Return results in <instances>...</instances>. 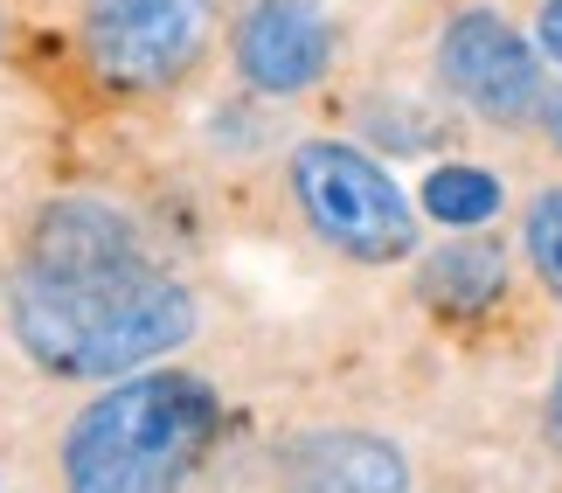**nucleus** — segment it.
Wrapping results in <instances>:
<instances>
[{
    "label": "nucleus",
    "instance_id": "1",
    "mask_svg": "<svg viewBox=\"0 0 562 493\" xmlns=\"http://www.w3.org/2000/svg\"><path fill=\"white\" fill-rule=\"evenodd\" d=\"M14 340L49 376H133L146 361L175 355L194 334V292L146 250L125 257H77V265H21L8 292Z\"/></svg>",
    "mask_w": 562,
    "mask_h": 493
},
{
    "label": "nucleus",
    "instance_id": "2",
    "mask_svg": "<svg viewBox=\"0 0 562 493\" xmlns=\"http://www.w3.org/2000/svg\"><path fill=\"white\" fill-rule=\"evenodd\" d=\"M215 390L188 369H133L63 432V493H188L215 438Z\"/></svg>",
    "mask_w": 562,
    "mask_h": 493
},
{
    "label": "nucleus",
    "instance_id": "3",
    "mask_svg": "<svg viewBox=\"0 0 562 493\" xmlns=\"http://www.w3.org/2000/svg\"><path fill=\"white\" fill-rule=\"evenodd\" d=\"M292 202L306 229L348 265H396L417 250V209L382 160L348 139H306L292 154Z\"/></svg>",
    "mask_w": 562,
    "mask_h": 493
},
{
    "label": "nucleus",
    "instance_id": "4",
    "mask_svg": "<svg viewBox=\"0 0 562 493\" xmlns=\"http://www.w3.org/2000/svg\"><path fill=\"white\" fill-rule=\"evenodd\" d=\"M83 49L125 91H167L209 49L215 0H77Z\"/></svg>",
    "mask_w": 562,
    "mask_h": 493
},
{
    "label": "nucleus",
    "instance_id": "5",
    "mask_svg": "<svg viewBox=\"0 0 562 493\" xmlns=\"http://www.w3.org/2000/svg\"><path fill=\"white\" fill-rule=\"evenodd\" d=\"M438 83L465 112L514 125L542 104V56H535V42L507 14L465 8V14H451V29L438 42Z\"/></svg>",
    "mask_w": 562,
    "mask_h": 493
},
{
    "label": "nucleus",
    "instance_id": "6",
    "mask_svg": "<svg viewBox=\"0 0 562 493\" xmlns=\"http://www.w3.org/2000/svg\"><path fill=\"white\" fill-rule=\"evenodd\" d=\"M334 29L319 0H250L236 21V70L265 98H299L327 77Z\"/></svg>",
    "mask_w": 562,
    "mask_h": 493
},
{
    "label": "nucleus",
    "instance_id": "7",
    "mask_svg": "<svg viewBox=\"0 0 562 493\" xmlns=\"http://www.w3.org/2000/svg\"><path fill=\"white\" fill-rule=\"evenodd\" d=\"M292 493H409V466L389 438L369 432H313L285 452Z\"/></svg>",
    "mask_w": 562,
    "mask_h": 493
},
{
    "label": "nucleus",
    "instance_id": "8",
    "mask_svg": "<svg viewBox=\"0 0 562 493\" xmlns=\"http://www.w3.org/2000/svg\"><path fill=\"white\" fill-rule=\"evenodd\" d=\"M424 292L438 299V306H451V313L486 306V299L501 292V250L472 244V237L438 244V250H430V265H424Z\"/></svg>",
    "mask_w": 562,
    "mask_h": 493
},
{
    "label": "nucleus",
    "instance_id": "9",
    "mask_svg": "<svg viewBox=\"0 0 562 493\" xmlns=\"http://www.w3.org/2000/svg\"><path fill=\"white\" fill-rule=\"evenodd\" d=\"M424 216H438L451 229H480L501 216V181L486 167H430L424 175Z\"/></svg>",
    "mask_w": 562,
    "mask_h": 493
},
{
    "label": "nucleus",
    "instance_id": "10",
    "mask_svg": "<svg viewBox=\"0 0 562 493\" xmlns=\"http://www.w3.org/2000/svg\"><path fill=\"white\" fill-rule=\"evenodd\" d=\"M521 250H528L535 278L562 299V188H542V195H535L528 223H521Z\"/></svg>",
    "mask_w": 562,
    "mask_h": 493
},
{
    "label": "nucleus",
    "instance_id": "11",
    "mask_svg": "<svg viewBox=\"0 0 562 493\" xmlns=\"http://www.w3.org/2000/svg\"><path fill=\"white\" fill-rule=\"evenodd\" d=\"M535 42H542L549 63H562V0H542V14H535Z\"/></svg>",
    "mask_w": 562,
    "mask_h": 493
},
{
    "label": "nucleus",
    "instance_id": "12",
    "mask_svg": "<svg viewBox=\"0 0 562 493\" xmlns=\"http://www.w3.org/2000/svg\"><path fill=\"white\" fill-rule=\"evenodd\" d=\"M549 438L562 445V376H555V390H549Z\"/></svg>",
    "mask_w": 562,
    "mask_h": 493
},
{
    "label": "nucleus",
    "instance_id": "13",
    "mask_svg": "<svg viewBox=\"0 0 562 493\" xmlns=\"http://www.w3.org/2000/svg\"><path fill=\"white\" fill-rule=\"evenodd\" d=\"M549 139H555V154H562V98L549 104Z\"/></svg>",
    "mask_w": 562,
    "mask_h": 493
}]
</instances>
